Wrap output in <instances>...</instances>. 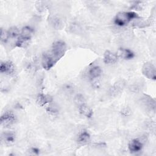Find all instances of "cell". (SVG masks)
I'll return each mask as SVG.
<instances>
[{
	"label": "cell",
	"mask_w": 156,
	"mask_h": 156,
	"mask_svg": "<svg viewBox=\"0 0 156 156\" xmlns=\"http://www.w3.org/2000/svg\"><path fill=\"white\" fill-rule=\"evenodd\" d=\"M118 57H121L124 60H131L134 58L135 53L128 48H119L117 53Z\"/></svg>",
	"instance_id": "obj_11"
},
{
	"label": "cell",
	"mask_w": 156,
	"mask_h": 156,
	"mask_svg": "<svg viewBox=\"0 0 156 156\" xmlns=\"http://www.w3.org/2000/svg\"><path fill=\"white\" fill-rule=\"evenodd\" d=\"M1 141L5 145H11L15 141L16 135L13 131H5L1 133Z\"/></svg>",
	"instance_id": "obj_8"
},
{
	"label": "cell",
	"mask_w": 156,
	"mask_h": 156,
	"mask_svg": "<svg viewBox=\"0 0 156 156\" xmlns=\"http://www.w3.org/2000/svg\"><path fill=\"white\" fill-rule=\"evenodd\" d=\"M143 147V143L139 138L132 140L128 145V148L131 153H137L140 152Z\"/></svg>",
	"instance_id": "obj_9"
},
{
	"label": "cell",
	"mask_w": 156,
	"mask_h": 156,
	"mask_svg": "<svg viewBox=\"0 0 156 156\" xmlns=\"http://www.w3.org/2000/svg\"><path fill=\"white\" fill-rule=\"evenodd\" d=\"M143 74L148 79L155 80L156 79V70L154 65L151 62L145 63L142 68Z\"/></svg>",
	"instance_id": "obj_5"
},
{
	"label": "cell",
	"mask_w": 156,
	"mask_h": 156,
	"mask_svg": "<svg viewBox=\"0 0 156 156\" xmlns=\"http://www.w3.org/2000/svg\"><path fill=\"white\" fill-rule=\"evenodd\" d=\"M57 61L53 58V57L48 51L44 52L42 55L41 64L43 68L46 70H49L52 68L56 63Z\"/></svg>",
	"instance_id": "obj_6"
},
{
	"label": "cell",
	"mask_w": 156,
	"mask_h": 156,
	"mask_svg": "<svg viewBox=\"0 0 156 156\" xmlns=\"http://www.w3.org/2000/svg\"><path fill=\"white\" fill-rule=\"evenodd\" d=\"M16 121V117L12 111L4 112L1 116V125L4 127L11 126Z\"/></svg>",
	"instance_id": "obj_4"
},
{
	"label": "cell",
	"mask_w": 156,
	"mask_h": 156,
	"mask_svg": "<svg viewBox=\"0 0 156 156\" xmlns=\"http://www.w3.org/2000/svg\"><path fill=\"white\" fill-rule=\"evenodd\" d=\"M118 58L116 53L107 50L104 54L103 62L106 65H112L118 61Z\"/></svg>",
	"instance_id": "obj_10"
},
{
	"label": "cell",
	"mask_w": 156,
	"mask_h": 156,
	"mask_svg": "<svg viewBox=\"0 0 156 156\" xmlns=\"http://www.w3.org/2000/svg\"><path fill=\"white\" fill-rule=\"evenodd\" d=\"M125 82L123 80H119L115 83L114 85L110 88L109 93L112 96H115L120 93L125 87Z\"/></svg>",
	"instance_id": "obj_12"
},
{
	"label": "cell",
	"mask_w": 156,
	"mask_h": 156,
	"mask_svg": "<svg viewBox=\"0 0 156 156\" xmlns=\"http://www.w3.org/2000/svg\"><path fill=\"white\" fill-rule=\"evenodd\" d=\"M9 38V36L7 32V30H4L2 28H1V41L2 43H5Z\"/></svg>",
	"instance_id": "obj_19"
},
{
	"label": "cell",
	"mask_w": 156,
	"mask_h": 156,
	"mask_svg": "<svg viewBox=\"0 0 156 156\" xmlns=\"http://www.w3.org/2000/svg\"><path fill=\"white\" fill-rule=\"evenodd\" d=\"M34 34V30L29 26L23 27L20 31L19 37L16 38L15 41V46L16 47H23L26 43H27L32 38Z\"/></svg>",
	"instance_id": "obj_3"
},
{
	"label": "cell",
	"mask_w": 156,
	"mask_h": 156,
	"mask_svg": "<svg viewBox=\"0 0 156 156\" xmlns=\"http://www.w3.org/2000/svg\"><path fill=\"white\" fill-rule=\"evenodd\" d=\"M79 111L82 115L85 116L87 118H91L93 114L92 109L85 103L79 105Z\"/></svg>",
	"instance_id": "obj_13"
},
{
	"label": "cell",
	"mask_w": 156,
	"mask_h": 156,
	"mask_svg": "<svg viewBox=\"0 0 156 156\" xmlns=\"http://www.w3.org/2000/svg\"><path fill=\"white\" fill-rule=\"evenodd\" d=\"M140 18L139 15L132 11L120 12L116 14L114 18V23L119 27H123L127 25L133 20Z\"/></svg>",
	"instance_id": "obj_1"
},
{
	"label": "cell",
	"mask_w": 156,
	"mask_h": 156,
	"mask_svg": "<svg viewBox=\"0 0 156 156\" xmlns=\"http://www.w3.org/2000/svg\"><path fill=\"white\" fill-rule=\"evenodd\" d=\"M88 74L91 79H98L102 74V69L99 66H94L89 69Z\"/></svg>",
	"instance_id": "obj_16"
},
{
	"label": "cell",
	"mask_w": 156,
	"mask_h": 156,
	"mask_svg": "<svg viewBox=\"0 0 156 156\" xmlns=\"http://www.w3.org/2000/svg\"><path fill=\"white\" fill-rule=\"evenodd\" d=\"M142 102L144 105L147 108L150 109L153 108L154 110L155 109V101L151 98H148L147 96H145L144 97H143Z\"/></svg>",
	"instance_id": "obj_17"
},
{
	"label": "cell",
	"mask_w": 156,
	"mask_h": 156,
	"mask_svg": "<svg viewBox=\"0 0 156 156\" xmlns=\"http://www.w3.org/2000/svg\"><path fill=\"white\" fill-rule=\"evenodd\" d=\"M15 66L10 61L1 62L0 66V73L5 75H12L15 73Z\"/></svg>",
	"instance_id": "obj_7"
},
{
	"label": "cell",
	"mask_w": 156,
	"mask_h": 156,
	"mask_svg": "<svg viewBox=\"0 0 156 156\" xmlns=\"http://www.w3.org/2000/svg\"><path fill=\"white\" fill-rule=\"evenodd\" d=\"M66 51V43L61 40L56 41L53 43L51 49L48 51L50 54L58 62L63 55Z\"/></svg>",
	"instance_id": "obj_2"
},
{
	"label": "cell",
	"mask_w": 156,
	"mask_h": 156,
	"mask_svg": "<svg viewBox=\"0 0 156 156\" xmlns=\"http://www.w3.org/2000/svg\"><path fill=\"white\" fill-rule=\"evenodd\" d=\"M9 38H18L20 34V31L16 26H13L7 30Z\"/></svg>",
	"instance_id": "obj_18"
},
{
	"label": "cell",
	"mask_w": 156,
	"mask_h": 156,
	"mask_svg": "<svg viewBox=\"0 0 156 156\" xmlns=\"http://www.w3.org/2000/svg\"><path fill=\"white\" fill-rule=\"evenodd\" d=\"M52 101V99L50 96L44 94H42V93L39 94L37 98V103L40 106H44V105L51 102Z\"/></svg>",
	"instance_id": "obj_15"
},
{
	"label": "cell",
	"mask_w": 156,
	"mask_h": 156,
	"mask_svg": "<svg viewBox=\"0 0 156 156\" xmlns=\"http://www.w3.org/2000/svg\"><path fill=\"white\" fill-rule=\"evenodd\" d=\"M30 152L32 153V154H34V155H38L39 154V152H40V150L37 148V147H32L30 149Z\"/></svg>",
	"instance_id": "obj_20"
},
{
	"label": "cell",
	"mask_w": 156,
	"mask_h": 156,
	"mask_svg": "<svg viewBox=\"0 0 156 156\" xmlns=\"http://www.w3.org/2000/svg\"><path fill=\"white\" fill-rule=\"evenodd\" d=\"M90 133L86 130H82L79 133L77 141L79 144H86L90 142Z\"/></svg>",
	"instance_id": "obj_14"
}]
</instances>
